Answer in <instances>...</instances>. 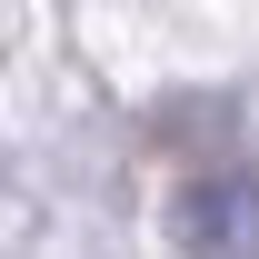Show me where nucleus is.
I'll return each instance as SVG.
<instances>
[{"mask_svg": "<svg viewBox=\"0 0 259 259\" xmlns=\"http://www.w3.org/2000/svg\"><path fill=\"white\" fill-rule=\"evenodd\" d=\"M169 239L190 259H259V180L249 169H209L169 199Z\"/></svg>", "mask_w": 259, "mask_h": 259, "instance_id": "obj_1", "label": "nucleus"}]
</instances>
